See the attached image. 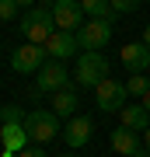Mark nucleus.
<instances>
[{
    "label": "nucleus",
    "mask_w": 150,
    "mask_h": 157,
    "mask_svg": "<svg viewBox=\"0 0 150 157\" xmlns=\"http://www.w3.org/2000/svg\"><path fill=\"white\" fill-rule=\"evenodd\" d=\"M25 129L28 136H32L35 143H49L60 136V115L56 112H42V108H35V112L25 115Z\"/></svg>",
    "instance_id": "5"
},
{
    "label": "nucleus",
    "mask_w": 150,
    "mask_h": 157,
    "mask_svg": "<svg viewBox=\"0 0 150 157\" xmlns=\"http://www.w3.org/2000/svg\"><path fill=\"white\" fill-rule=\"evenodd\" d=\"M140 4H143V0H112V11L115 14H133Z\"/></svg>",
    "instance_id": "18"
},
{
    "label": "nucleus",
    "mask_w": 150,
    "mask_h": 157,
    "mask_svg": "<svg viewBox=\"0 0 150 157\" xmlns=\"http://www.w3.org/2000/svg\"><path fill=\"white\" fill-rule=\"evenodd\" d=\"M147 70H150V63H147Z\"/></svg>",
    "instance_id": "29"
},
{
    "label": "nucleus",
    "mask_w": 150,
    "mask_h": 157,
    "mask_svg": "<svg viewBox=\"0 0 150 157\" xmlns=\"http://www.w3.org/2000/svg\"><path fill=\"white\" fill-rule=\"evenodd\" d=\"M140 105H143L147 112H150V91H143V98H140Z\"/></svg>",
    "instance_id": "22"
},
{
    "label": "nucleus",
    "mask_w": 150,
    "mask_h": 157,
    "mask_svg": "<svg viewBox=\"0 0 150 157\" xmlns=\"http://www.w3.org/2000/svg\"><path fill=\"white\" fill-rule=\"evenodd\" d=\"M49 59H70L73 52H80V42H77V32H52V39L42 45Z\"/></svg>",
    "instance_id": "9"
},
{
    "label": "nucleus",
    "mask_w": 150,
    "mask_h": 157,
    "mask_svg": "<svg viewBox=\"0 0 150 157\" xmlns=\"http://www.w3.org/2000/svg\"><path fill=\"white\" fill-rule=\"evenodd\" d=\"M14 4H17V7H35L39 0H14Z\"/></svg>",
    "instance_id": "23"
},
{
    "label": "nucleus",
    "mask_w": 150,
    "mask_h": 157,
    "mask_svg": "<svg viewBox=\"0 0 150 157\" xmlns=\"http://www.w3.org/2000/svg\"><path fill=\"white\" fill-rule=\"evenodd\" d=\"M119 115H122V126H126V129H133V133H143V129H150V112H147L143 105H126Z\"/></svg>",
    "instance_id": "14"
},
{
    "label": "nucleus",
    "mask_w": 150,
    "mask_h": 157,
    "mask_svg": "<svg viewBox=\"0 0 150 157\" xmlns=\"http://www.w3.org/2000/svg\"><path fill=\"white\" fill-rule=\"evenodd\" d=\"M126 87H129V98H143V91H150V84H147V77H143V73H133V77H129L126 80Z\"/></svg>",
    "instance_id": "17"
},
{
    "label": "nucleus",
    "mask_w": 150,
    "mask_h": 157,
    "mask_svg": "<svg viewBox=\"0 0 150 157\" xmlns=\"http://www.w3.org/2000/svg\"><path fill=\"white\" fill-rule=\"evenodd\" d=\"M143 42H147V49H150V25L143 28Z\"/></svg>",
    "instance_id": "24"
},
{
    "label": "nucleus",
    "mask_w": 150,
    "mask_h": 157,
    "mask_svg": "<svg viewBox=\"0 0 150 157\" xmlns=\"http://www.w3.org/2000/svg\"><path fill=\"white\" fill-rule=\"evenodd\" d=\"M91 140V119L87 115H73L67 122V143L70 147H84Z\"/></svg>",
    "instance_id": "13"
},
{
    "label": "nucleus",
    "mask_w": 150,
    "mask_h": 157,
    "mask_svg": "<svg viewBox=\"0 0 150 157\" xmlns=\"http://www.w3.org/2000/svg\"><path fill=\"white\" fill-rule=\"evenodd\" d=\"M108 77V59L101 52H80L77 56V70H73V80L80 87H94L98 80Z\"/></svg>",
    "instance_id": "3"
},
{
    "label": "nucleus",
    "mask_w": 150,
    "mask_h": 157,
    "mask_svg": "<svg viewBox=\"0 0 150 157\" xmlns=\"http://www.w3.org/2000/svg\"><path fill=\"white\" fill-rule=\"evenodd\" d=\"M84 14L87 17H101V21H115V11H112V0H80Z\"/></svg>",
    "instance_id": "15"
},
{
    "label": "nucleus",
    "mask_w": 150,
    "mask_h": 157,
    "mask_svg": "<svg viewBox=\"0 0 150 157\" xmlns=\"http://www.w3.org/2000/svg\"><path fill=\"white\" fill-rule=\"evenodd\" d=\"M112 39V21H101V17H87L77 32V42H80V52H101Z\"/></svg>",
    "instance_id": "4"
},
{
    "label": "nucleus",
    "mask_w": 150,
    "mask_h": 157,
    "mask_svg": "<svg viewBox=\"0 0 150 157\" xmlns=\"http://www.w3.org/2000/svg\"><path fill=\"white\" fill-rule=\"evenodd\" d=\"M60 157H67V154H60Z\"/></svg>",
    "instance_id": "30"
},
{
    "label": "nucleus",
    "mask_w": 150,
    "mask_h": 157,
    "mask_svg": "<svg viewBox=\"0 0 150 157\" xmlns=\"http://www.w3.org/2000/svg\"><path fill=\"white\" fill-rule=\"evenodd\" d=\"M11 67H14L17 73H39V70L45 67V49L35 45V42L21 45V49L11 52Z\"/></svg>",
    "instance_id": "8"
},
{
    "label": "nucleus",
    "mask_w": 150,
    "mask_h": 157,
    "mask_svg": "<svg viewBox=\"0 0 150 157\" xmlns=\"http://www.w3.org/2000/svg\"><path fill=\"white\" fill-rule=\"evenodd\" d=\"M0 140H4V157H17L28 147V129L25 122H4V129H0Z\"/></svg>",
    "instance_id": "10"
},
{
    "label": "nucleus",
    "mask_w": 150,
    "mask_h": 157,
    "mask_svg": "<svg viewBox=\"0 0 150 157\" xmlns=\"http://www.w3.org/2000/svg\"><path fill=\"white\" fill-rule=\"evenodd\" d=\"M21 32L28 35V42H35V45H45V42L52 39V32H56V17H52V7L45 4V0H39V4H35L32 11L25 14Z\"/></svg>",
    "instance_id": "1"
},
{
    "label": "nucleus",
    "mask_w": 150,
    "mask_h": 157,
    "mask_svg": "<svg viewBox=\"0 0 150 157\" xmlns=\"http://www.w3.org/2000/svg\"><path fill=\"white\" fill-rule=\"evenodd\" d=\"M17 17V4L14 0H0V21H14Z\"/></svg>",
    "instance_id": "19"
},
{
    "label": "nucleus",
    "mask_w": 150,
    "mask_h": 157,
    "mask_svg": "<svg viewBox=\"0 0 150 157\" xmlns=\"http://www.w3.org/2000/svg\"><path fill=\"white\" fill-rule=\"evenodd\" d=\"M133 157H150V154H143V150H136V154H133Z\"/></svg>",
    "instance_id": "26"
},
{
    "label": "nucleus",
    "mask_w": 150,
    "mask_h": 157,
    "mask_svg": "<svg viewBox=\"0 0 150 157\" xmlns=\"http://www.w3.org/2000/svg\"><path fill=\"white\" fill-rule=\"evenodd\" d=\"M0 119H4V122H25V112H21V108H4V115H0Z\"/></svg>",
    "instance_id": "20"
},
{
    "label": "nucleus",
    "mask_w": 150,
    "mask_h": 157,
    "mask_svg": "<svg viewBox=\"0 0 150 157\" xmlns=\"http://www.w3.org/2000/svg\"><path fill=\"white\" fill-rule=\"evenodd\" d=\"M112 150L122 154V157H133V154L140 150V133H133V129H126V126H119L115 133H112Z\"/></svg>",
    "instance_id": "12"
},
{
    "label": "nucleus",
    "mask_w": 150,
    "mask_h": 157,
    "mask_svg": "<svg viewBox=\"0 0 150 157\" xmlns=\"http://www.w3.org/2000/svg\"><path fill=\"white\" fill-rule=\"evenodd\" d=\"M67 84H70L67 67H63L60 59H52V63H45L39 70V84L32 87V94H56V91H63Z\"/></svg>",
    "instance_id": "6"
},
{
    "label": "nucleus",
    "mask_w": 150,
    "mask_h": 157,
    "mask_svg": "<svg viewBox=\"0 0 150 157\" xmlns=\"http://www.w3.org/2000/svg\"><path fill=\"white\" fill-rule=\"evenodd\" d=\"M17 157H45V154L39 150V147H25V150H21V154H17Z\"/></svg>",
    "instance_id": "21"
},
{
    "label": "nucleus",
    "mask_w": 150,
    "mask_h": 157,
    "mask_svg": "<svg viewBox=\"0 0 150 157\" xmlns=\"http://www.w3.org/2000/svg\"><path fill=\"white\" fill-rule=\"evenodd\" d=\"M94 101H98V108L101 112H122V108L129 105V87L122 84V80H98L94 84Z\"/></svg>",
    "instance_id": "2"
},
{
    "label": "nucleus",
    "mask_w": 150,
    "mask_h": 157,
    "mask_svg": "<svg viewBox=\"0 0 150 157\" xmlns=\"http://www.w3.org/2000/svg\"><path fill=\"white\" fill-rule=\"evenodd\" d=\"M45 4H49V7H52V4H56V0H45Z\"/></svg>",
    "instance_id": "27"
},
{
    "label": "nucleus",
    "mask_w": 150,
    "mask_h": 157,
    "mask_svg": "<svg viewBox=\"0 0 150 157\" xmlns=\"http://www.w3.org/2000/svg\"><path fill=\"white\" fill-rule=\"evenodd\" d=\"M143 143H147V150H150V129H143Z\"/></svg>",
    "instance_id": "25"
},
{
    "label": "nucleus",
    "mask_w": 150,
    "mask_h": 157,
    "mask_svg": "<svg viewBox=\"0 0 150 157\" xmlns=\"http://www.w3.org/2000/svg\"><path fill=\"white\" fill-rule=\"evenodd\" d=\"M0 115H4V108H0Z\"/></svg>",
    "instance_id": "28"
},
{
    "label": "nucleus",
    "mask_w": 150,
    "mask_h": 157,
    "mask_svg": "<svg viewBox=\"0 0 150 157\" xmlns=\"http://www.w3.org/2000/svg\"><path fill=\"white\" fill-rule=\"evenodd\" d=\"M73 108H77V94H73V87H63V91H56L52 94V112L56 115H73Z\"/></svg>",
    "instance_id": "16"
},
{
    "label": "nucleus",
    "mask_w": 150,
    "mask_h": 157,
    "mask_svg": "<svg viewBox=\"0 0 150 157\" xmlns=\"http://www.w3.org/2000/svg\"><path fill=\"white\" fill-rule=\"evenodd\" d=\"M52 17H56V28L60 32H80V25H84V7H80V0H56L52 4Z\"/></svg>",
    "instance_id": "7"
},
{
    "label": "nucleus",
    "mask_w": 150,
    "mask_h": 157,
    "mask_svg": "<svg viewBox=\"0 0 150 157\" xmlns=\"http://www.w3.org/2000/svg\"><path fill=\"white\" fill-rule=\"evenodd\" d=\"M147 63H150L147 42H129V45H122V67H126L129 73H143Z\"/></svg>",
    "instance_id": "11"
}]
</instances>
